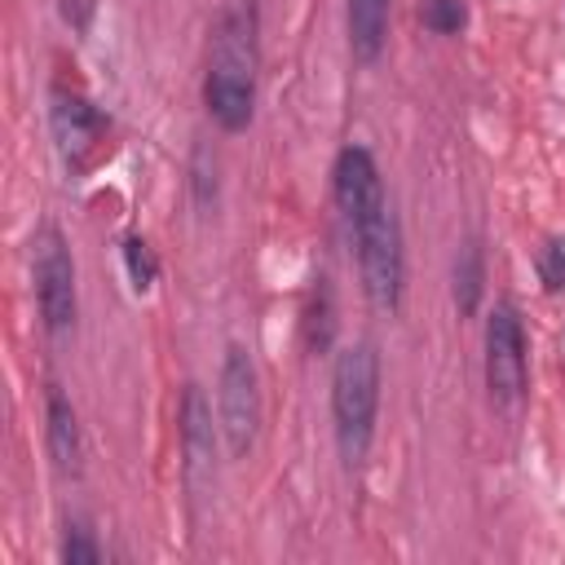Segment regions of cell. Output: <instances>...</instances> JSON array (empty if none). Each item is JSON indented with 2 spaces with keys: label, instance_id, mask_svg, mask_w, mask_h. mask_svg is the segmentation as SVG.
Here are the masks:
<instances>
[{
  "label": "cell",
  "instance_id": "cell-1",
  "mask_svg": "<svg viewBox=\"0 0 565 565\" xmlns=\"http://www.w3.org/2000/svg\"><path fill=\"white\" fill-rule=\"evenodd\" d=\"M375 415H380V353L371 340L344 344L331 366V424L335 446L349 468H358L375 441Z\"/></svg>",
  "mask_w": 565,
  "mask_h": 565
},
{
  "label": "cell",
  "instance_id": "cell-2",
  "mask_svg": "<svg viewBox=\"0 0 565 565\" xmlns=\"http://www.w3.org/2000/svg\"><path fill=\"white\" fill-rule=\"evenodd\" d=\"M353 243H358V274H362L366 300L393 313L402 305V282H406L402 225H397L393 203H380L371 216L353 221Z\"/></svg>",
  "mask_w": 565,
  "mask_h": 565
},
{
  "label": "cell",
  "instance_id": "cell-3",
  "mask_svg": "<svg viewBox=\"0 0 565 565\" xmlns=\"http://www.w3.org/2000/svg\"><path fill=\"white\" fill-rule=\"evenodd\" d=\"M31 282H35V305H40L44 331L66 335L75 327V313H79L75 260H71V247H66L62 230L49 225V221L31 234Z\"/></svg>",
  "mask_w": 565,
  "mask_h": 565
},
{
  "label": "cell",
  "instance_id": "cell-4",
  "mask_svg": "<svg viewBox=\"0 0 565 565\" xmlns=\"http://www.w3.org/2000/svg\"><path fill=\"white\" fill-rule=\"evenodd\" d=\"M260 375L256 362L243 344H230L221 358V380H216V424L225 437V450L243 459L256 446L260 433Z\"/></svg>",
  "mask_w": 565,
  "mask_h": 565
},
{
  "label": "cell",
  "instance_id": "cell-5",
  "mask_svg": "<svg viewBox=\"0 0 565 565\" xmlns=\"http://www.w3.org/2000/svg\"><path fill=\"white\" fill-rule=\"evenodd\" d=\"M486 388L494 406H512L525 393V327L508 300L486 318Z\"/></svg>",
  "mask_w": 565,
  "mask_h": 565
},
{
  "label": "cell",
  "instance_id": "cell-6",
  "mask_svg": "<svg viewBox=\"0 0 565 565\" xmlns=\"http://www.w3.org/2000/svg\"><path fill=\"white\" fill-rule=\"evenodd\" d=\"M216 428L212 424V402L199 384H185L181 393V415H177V433H181V468H185V486L194 499H207V490L216 486Z\"/></svg>",
  "mask_w": 565,
  "mask_h": 565
},
{
  "label": "cell",
  "instance_id": "cell-7",
  "mask_svg": "<svg viewBox=\"0 0 565 565\" xmlns=\"http://www.w3.org/2000/svg\"><path fill=\"white\" fill-rule=\"evenodd\" d=\"M49 124H53V141H57V150H62V159L71 168H84L97 154V146H102L106 128H110L102 106H93L84 93H66V88L53 93Z\"/></svg>",
  "mask_w": 565,
  "mask_h": 565
},
{
  "label": "cell",
  "instance_id": "cell-8",
  "mask_svg": "<svg viewBox=\"0 0 565 565\" xmlns=\"http://www.w3.org/2000/svg\"><path fill=\"white\" fill-rule=\"evenodd\" d=\"M331 194H335V207L344 212V221H362L371 216L380 203H388L384 194V181H380V168L371 159L366 146H344L335 154V168H331Z\"/></svg>",
  "mask_w": 565,
  "mask_h": 565
},
{
  "label": "cell",
  "instance_id": "cell-9",
  "mask_svg": "<svg viewBox=\"0 0 565 565\" xmlns=\"http://www.w3.org/2000/svg\"><path fill=\"white\" fill-rule=\"evenodd\" d=\"M203 106L221 132H243L256 115V71L207 62L203 79Z\"/></svg>",
  "mask_w": 565,
  "mask_h": 565
},
{
  "label": "cell",
  "instance_id": "cell-10",
  "mask_svg": "<svg viewBox=\"0 0 565 565\" xmlns=\"http://www.w3.org/2000/svg\"><path fill=\"white\" fill-rule=\"evenodd\" d=\"M44 441H49V459L62 477H75L79 463H84V437H79V419H75V406L71 397L49 384V397H44Z\"/></svg>",
  "mask_w": 565,
  "mask_h": 565
},
{
  "label": "cell",
  "instance_id": "cell-11",
  "mask_svg": "<svg viewBox=\"0 0 565 565\" xmlns=\"http://www.w3.org/2000/svg\"><path fill=\"white\" fill-rule=\"evenodd\" d=\"M344 22H349V53L358 62H375L388 40V0H349Z\"/></svg>",
  "mask_w": 565,
  "mask_h": 565
},
{
  "label": "cell",
  "instance_id": "cell-12",
  "mask_svg": "<svg viewBox=\"0 0 565 565\" xmlns=\"http://www.w3.org/2000/svg\"><path fill=\"white\" fill-rule=\"evenodd\" d=\"M481 291H486V256H481V243L468 238L459 247V256H455V305H459L463 318L477 313Z\"/></svg>",
  "mask_w": 565,
  "mask_h": 565
},
{
  "label": "cell",
  "instance_id": "cell-13",
  "mask_svg": "<svg viewBox=\"0 0 565 565\" xmlns=\"http://www.w3.org/2000/svg\"><path fill=\"white\" fill-rule=\"evenodd\" d=\"M335 340V300L327 278H318V287L309 291V309H305V344L309 353H327Z\"/></svg>",
  "mask_w": 565,
  "mask_h": 565
},
{
  "label": "cell",
  "instance_id": "cell-14",
  "mask_svg": "<svg viewBox=\"0 0 565 565\" xmlns=\"http://www.w3.org/2000/svg\"><path fill=\"white\" fill-rule=\"evenodd\" d=\"M190 199L199 207V216H212L216 212V199H221V168H216V154L207 146H194L190 154Z\"/></svg>",
  "mask_w": 565,
  "mask_h": 565
},
{
  "label": "cell",
  "instance_id": "cell-15",
  "mask_svg": "<svg viewBox=\"0 0 565 565\" xmlns=\"http://www.w3.org/2000/svg\"><path fill=\"white\" fill-rule=\"evenodd\" d=\"M124 269H128V282L137 296H146L159 278V260H154V247L141 238V234H128L124 238Z\"/></svg>",
  "mask_w": 565,
  "mask_h": 565
},
{
  "label": "cell",
  "instance_id": "cell-16",
  "mask_svg": "<svg viewBox=\"0 0 565 565\" xmlns=\"http://www.w3.org/2000/svg\"><path fill=\"white\" fill-rule=\"evenodd\" d=\"M419 22L433 35H459L468 26V4L463 0H419Z\"/></svg>",
  "mask_w": 565,
  "mask_h": 565
},
{
  "label": "cell",
  "instance_id": "cell-17",
  "mask_svg": "<svg viewBox=\"0 0 565 565\" xmlns=\"http://www.w3.org/2000/svg\"><path fill=\"white\" fill-rule=\"evenodd\" d=\"M62 561H66V565H97V561H102V547H97V539H93V530H88L84 521H71V525H66Z\"/></svg>",
  "mask_w": 565,
  "mask_h": 565
},
{
  "label": "cell",
  "instance_id": "cell-18",
  "mask_svg": "<svg viewBox=\"0 0 565 565\" xmlns=\"http://www.w3.org/2000/svg\"><path fill=\"white\" fill-rule=\"evenodd\" d=\"M539 278L547 291H565V238H547L539 247Z\"/></svg>",
  "mask_w": 565,
  "mask_h": 565
}]
</instances>
